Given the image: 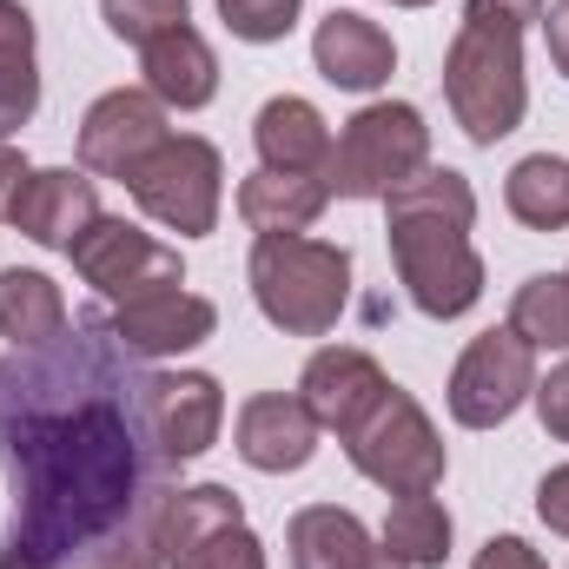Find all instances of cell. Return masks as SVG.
I'll return each instance as SVG.
<instances>
[{
    "label": "cell",
    "mask_w": 569,
    "mask_h": 569,
    "mask_svg": "<svg viewBox=\"0 0 569 569\" xmlns=\"http://www.w3.org/2000/svg\"><path fill=\"white\" fill-rule=\"evenodd\" d=\"M146 358L127 351L107 311H80L60 338L0 358L7 550L67 569L166 510L179 463H166L146 425Z\"/></svg>",
    "instance_id": "6da1fadb"
},
{
    "label": "cell",
    "mask_w": 569,
    "mask_h": 569,
    "mask_svg": "<svg viewBox=\"0 0 569 569\" xmlns=\"http://www.w3.org/2000/svg\"><path fill=\"white\" fill-rule=\"evenodd\" d=\"M391 266L398 284L411 291V305L425 318H463L477 298H483V259L470 246V226H477V192L463 172L450 166H425L418 179H405L391 199Z\"/></svg>",
    "instance_id": "7a4b0ae2"
},
{
    "label": "cell",
    "mask_w": 569,
    "mask_h": 569,
    "mask_svg": "<svg viewBox=\"0 0 569 569\" xmlns=\"http://www.w3.org/2000/svg\"><path fill=\"white\" fill-rule=\"evenodd\" d=\"M543 20V0H470L443 53V100L477 146H497L523 127V27Z\"/></svg>",
    "instance_id": "3957f363"
},
{
    "label": "cell",
    "mask_w": 569,
    "mask_h": 569,
    "mask_svg": "<svg viewBox=\"0 0 569 569\" xmlns=\"http://www.w3.org/2000/svg\"><path fill=\"white\" fill-rule=\"evenodd\" d=\"M252 298L284 338H325L351 298V252L305 232H272L252 246Z\"/></svg>",
    "instance_id": "277c9868"
},
{
    "label": "cell",
    "mask_w": 569,
    "mask_h": 569,
    "mask_svg": "<svg viewBox=\"0 0 569 569\" xmlns=\"http://www.w3.org/2000/svg\"><path fill=\"white\" fill-rule=\"evenodd\" d=\"M338 443H345L351 470L371 477L391 497H425V490L443 483V437L425 418V405L411 391H398V385H385L351 425L338 430Z\"/></svg>",
    "instance_id": "5b68a950"
},
{
    "label": "cell",
    "mask_w": 569,
    "mask_h": 569,
    "mask_svg": "<svg viewBox=\"0 0 569 569\" xmlns=\"http://www.w3.org/2000/svg\"><path fill=\"white\" fill-rule=\"evenodd\" d=\"M430 166V127L418 107L405 100H385V107H365L345 140L331 146V166H325V186L331 199H391L405 179H418Z\"/></svg>",
    "instance_id": "8992f818"
},
{
    "label": "cell",
    "mask_w": 569,
    "mask_h": 569,
    "mask_svg": "<svg viewBox=\"0 0 569 569\" xmlns=\"http://www.w3.org/2000/svg\"><path fill=\"white\" fill-rule=\"evenodd\" d=\"M127 192L140 199L146 219H159V226L179 232V239L212 232V226H219V192H226L219 146L199 140V133H166V140L127 172Z\"/></svg>",
    "instance_id": "52a82bcc"
},
{
    "label": "cell",
    "mask_w": 569,
    "mask_h": 569,
    "mask_svg": "<svg viewBox=\"0 0 569 569\" xmlns=\"http://www.w3.org/2000/svg\"><path fill=\"white\" fill-rule=\"evenodd\" d=\"M159 557L166 569H266V550L246 530V510L226 483H192L166 497Z\"/></svg>",
    "instance_id": "ba28073f"
},
{
    "label": "cell",
    "mask_w": 569,
    "mask_h": 569,
    "mask_svg": "<svg viewBox=\"0 0 569 569\" xmlns=\"http://www.w3.org/2000/svg\"><path fill=\"white\" fill-rule=\"evenodd\" d=\"M67 259H73L80 279L93 284L100 298H113V305H133V298H152V291L186 284V266H179L172 246H159L152 232L127 226V219H107V212L73 239Z\"/></svg>",
    "instance_id": "9c48e42d"
},
{
    "label": "cell",
    "mask_w": 569,
    "mask_h": 569,
    "mask_svg": "<svg viewBox=\"0 0 569 569\" xmlns=\"http://www.w3.org/2000/svg\"><path fill=\"white\" fill-rule=\"evenodd\" d=\"M537 391V351L517 331H483L450 371V418L463 430H497Z\"/></svg>",
    "instance_id": "30bf717a"
},
{
    "label": "cell",
    "mask_w": 569,
    "mask_h": 569,
    "mask_svg": "<svg viewBox=\"0 0 569 569\" xmlns=\"http://www.w3.org/2000/svg\"><path fill=\"white\" fill-rule=\"evenodd\" d=\"M146 425L159 437L166 463H192L219 443L226 425V391L206 371H152L146 378Z\"/></svg>",
    "instance_id": "8fae6325"
},
{
    "label": "cell",
    "mask_w": 569,
    "mask_h": 569,
    "mask_svg": "<svg viewBox=\"0 0 569 569\" xmlns=\"http://www.w3.org/2000/svg\"><path fill=\"white\" fill-rule=\"evenodd\" d=\"M159 140H166V107H159L152 93L120 87V93H100V100L87 107V120H80V166L127 186V172H133Z\"/></svg>",
    "instance_id": "7c38bea8"
},
{
    "label": "cell",
    "mask_w": 569,
    "mask_h": 569,
    "mask_svg": "<svg viewBox=\"0 0 569 569\" xmlns=\"http://www.w3.org/2000/svg\"><path fill=\"white\" fill-rule=\"evenodd\" d=\"M7 219H13L33 246H47V252H73V239L100 219V192H93V179L73 172V166L27 172V186H20V199H13Z\"/></svg>",
    "instance_id": "4fadbf2b"
},
{
    "label": "cell",
    "mask_w": 569,
    "mask_h": 569,
    "mask_svg": "<svg viewBox=\"0 0 569 569\" xmlns=\"http://www.w3.org/2000/svg\"><path fill=\"white\" fill-rule=\"evenodd\" d=\"M113 331L127 338V351H140L146 365L152 358H172V351H192L219 331V311L212 298H192V291H152V298H133L113 311Z\"/></svg>",
    "instance_id": "5bb4252c"
},
{
    "label": "cell",
    "mask_w": 569,
    "mask_h": 569,
    "mask_svg": "<svg viewBox=\"0 0 569 569\" xmlns=\"http://www.w3.org/2000/svg\"><path fill=\"white\" fill-rule=\"evenodd\" d=\"M318 450V418L305 398L291 391H266L239 411V457L266 477H284V470H305Z\"/></svg>",
    "instance_id": "9a60e30c"
},
{
    "label": "cell",
    "mask_w": 569,
    "mask_h": 569,
    "mask_svg": "<svg viewBox=\"0 0 569 569\" xmlns=\"http://www.w3.org/2000/svg\"><path fill=\"white\" fill-rule=\"evenodd\" d=\"M311 60H318V73H325L331 87L371 93V87L391 80L398 47H391V33H385L378 20H365V13H325L318 33H311Z\"/></svg>",
    "instance_id": "2e32d148"
},
{
    "label": "cell",
    "mask_w": 569,
    "mask_h": 569,
    "mask_svg": "<svg viewBox=\"0 0 569 569\" xmlns=\"http://www.w3.org/2000/svg\"><path fill=\"white\" fill-rule=\"evenodd\" d=\"M391 378L378 371V358L371 351H351V345H331V351H318L311 365H305V378H298V398L311 405V418L318 430H345L378 391H385Z\"/></svg>",
    "instance_id": "e0dca14e"
},
{
    "label": "cell",
    "mask_w": 569,
    "mask_h": 569,
    "mask_svg": "<svg viewBox=\"0 0 569 569\" xmlns=\"http://www.w3.org/2000/svg\"><path fill=\"white\" fill-rule=\"evenodd\" d=\"M140 73H146V93L159 107H179V113H192V107H206L219 93V60H212V47L199 40L192 20L159 33L152 47H140Z\"/></svg>",
    "instance_id": "ac0fdd59"
},
{
    "label": "cell",
    "mask_w": 569,
    "mask_h": 569,
    "mask_svg": "<svg viewBox=\"0 0 569 569\" xmlns=\"http://www.w3.org/2000/svg\"><path fill=\"white\" fill-rule=\"evenodd\" d=\"M284 550H291V569H371L385 550H371V530L338 510V503H311L284 523Z\"/></svg>",
    "instance_id": "d6986e66"
},
{
    "label": "cell",
    "mask_w": 569,
    "mask_h": 569,
    "mask_svg": "<svg viewBox=\"0 0 569 569\" xmlns=\"http://www.w3.org/2000/svg\"><path fill=\"white\" fill-rule=\"evenodd\" d=\"M325 206H331V186H325L318 172H272V166H259V172L239 186V219H246L259 239H272V232H305Z\"/></svg>",
    "instance_id": "ffe728a7"
},
{
    "label": "cell",
    "mask_w": 569,
    "mask_h": 569,
    "mask_svg": "<svg viewBox=\"0 0 569 569\" xmlns=\"http://www.w3.org/2000/svg\"><path fill=\"white\" fill-rule=\"evenodd\" d=\"M252 140H259V159L272 172H318L331 166V133H325V113L311 100H266L259 120H252Z\"/></svg>",
    "instance_id": "44dd1931"
},
{
    "label": "cell",
    "mask_w": 569,
    "mask_h": 569,
    "mask_svg": "<svg viewBox=\"0 0 569 569\" xmlns=\"http://www.w3.org/2000/svg\"><path fill=\"white\" fill-rule=\"evenodd\" d=\"M67 325H73V311L47 272H20V266L0 272V338H13V351H33V345L60 338Z\"/></svg>",
    "instance_id": "7402d4cb"
},
{
    "label": "cell",
    "mask_w": 569,
    "mask_h": 569,
    "mask_svg": "<svg viewBox=\"0 0 569 569\" xmlns=\"http://www.w3.org/2000/svg\"><path fill=\"white\" fill-rule=\"evenodd\" d=\"M40 107V67H33V13L20 0H0V140L20 133Z\"/></svg>",
    "instance_id": "603a6c76"
},
{
    "label": "cell",
    "mask_w": 569,
    "mask_h": 569,
    "mask_svg": "<svg viewBox=\"0 0 569 569\" xmlns=\"http://www.w3.org/2000/svg\"><path fill=\"white\" fill-rule=\"evenodd\" d=\"M503 199H510V212H517L530 232H563L569 226V166L557 152L517 159L510 179H503Z\"/></svg>",
    "instance_id": "cb8c5ba5"
},
{
    "label": "cell",
    "mask_w": 569,
    "mask_h": 569,
    "mask_svg": "<svg viewBox=\"0 0 569 569\" xmlns=\"http://www.w3.org/2000/svg\"><path fill=\"white\" fill-rule=\"evenodd\" d=\"M385 557L405 569H437L450 557V510L437 497H398L385 517Z\"/></svg>",
    "instance_id": "d4e9b609"
},
{
    "label": "cell",
    "mask_w": 569,
    "mask_h": 569,
    "mask_svg": "<svg viewBox=\"0 0 569 569\" xmlns=\"http://www.w3.org/2000/svg\"><path fill=\"white\" fill-rule=\"evenodd\" d=\"M510 331L530 351H569V272H537L510 298Z\"/></svg>",
    "instance_id": "484cf974"
},
{
    "label": "cell",
    "mask_w": 569,
    "mask_h": 569,
    "mask_svg": "<svg viewBox=\"0 0 569 569\" xmlns=\"http://www.w3.org/2000/svg\"><path fill=\"white\" fill-rule=\"evenodd\" d=\"M100 20H107L113 40H127V47H152L159 33L186 27L192 7H186V0H100Z\"/></svg>",
    "instance_id": "4316f807"
},
{
    "label": "cell",
    "mask_w": 569,
    "mask_h": 569,
    "mask_svg": "<svg viewBox=\"0 0 569 569\" xmlns=\"http://www.w3.org/2000/svg\"><path fill=\"white\" fill-rule=\"evenodd\" d=\"M219 13H226V27H232L239 40H252V47L284 40V33L298 27V0H219Z\"/></svg>",
    "instance_id": "83f0119b"
},
{
    "label": "cell",
    "mask_w": 569,
    "mask_h": 569,
    "mask_svg": "<svg viewBox=\"0 0 569 569\" xmlns=\"http://www.w3.org/2000/svg\"><path fill=\"white\" fill-rule=\"evenodd\" d=\"M87 569H166V557H159V517L127 523L120 537H107V543L87 557Z\"/></svg>",
    "instance_id": "f1b7e54d"
},
{
    "label": "cell",
    "mask_w": 569,
    "mask_h": 569,
    "mask_svg": "<svg viewBox=\"0 0 569 569\" xmlns=\"http://www.w3.org/2000/svg\"><path fill=\"white\" fill-rule=\"evenodd\" d=\"M537 418H543V430L557 437V443H569V365H557L550 378H537Z\"/></svg>",
    "instance_id": "f546056e"
},
{
    "label": "cell",
    "mask_w": 569,
    "mask_h": 569,
    "mask_svg": "<svg viewBox=\"0 0 569 569\" xmlns=\"http://www.w3.org/2000/svg\"><path fill=\"white\" fill-rule=\"evenodd\" d=\"M470 569H550V563H543L523 537H490V543L477 550V563H470Z\"/></svg>",
    "instance_id": "4dcf8cb0"
},
{
    "label": "cell",
    "mask_w": 569,
    "mask_h": 569,
    "mask_svg": "<svg viewBox=\"0 0 569 569\" xmlns=\"http://www.w3.org/2000/svg\"><path fill=\"white\" fill-rule=\"evenodd\" d=\"M537 517H543L557 537H569V463H563V470H550V477L537 483Z\"/></svg>",
    "instance_id": "1f68e13d"
},
{
    "label": "cell",
    "mask_w": 569,
    "mask_h": 569,
    "mask_svg": "<svg viewBox=\"0 0 569 569\" xmlns=\"http://www.w3.org/2000/svg\"><path fill=\"white\" fill-rule=\"evenodd\" d=\"M27 172H33V166H27L13 146L0 140V219L13 212V199H20V186H27Z\"/></svg>",
    "instance_id": "d6a6232c"
},
{
    "label": "cell",
    "mask_w": 569,
    "mask_h": 569,
    "mask_svg": "<svg viewBox=\"0 0 569 569\" xmlns=\"http://www.w3.org/2000/svg\"><path fill=\"white\" fill-rule=\"evenodd\" d=\"M543 27H550V60H557V73L569 80V0L550 7V20H543Z\"/></svg>",
    "instance_id": "836d02e7"
},
{
    "label": "cell",
    "mask_w": 569,
    "mask_h": 569,
    "mask_svg": "<svg viewBox=\"0 0 569 569\" xmlns=\"http://www.w3.org/2000/svg\"><path fill=\"white\" fill-rule=\"evenodd\" d=\"M0 569H60V563H40V557H27V550H7V543H0Z\"/></svg>",
    "instance_id": "e575fe53"
},
{
    "label": "cell",
    "mask_w": 569,
    "mask_h": 569,
    "mask_svg": "<svg viewBox=\"0 0 569 569\" xmlns=\"http://www.w3.org/2000/svg\"><path fill=\"white\" fill-rule=\"evenodd\" d=\"M371 569H405V563H391V557H378V563H371Z\"/></svg>",
    "instance_id": "d590c367"
},
{
    "label": "cell",
    "mask_w": 569,
    "mask_h": 569,
    "mask_svg": "<svg viewBox=\"0 0 569 569\" xmlns=\"http://www.w3.org/2000/svg\"><path fill=\"white\" fill-rule=\"evenodd\" d=\"M398 7H430V0H398Z\"/></svg>",
    "instance_id": "8d00e7d4"
}]
</instances>
